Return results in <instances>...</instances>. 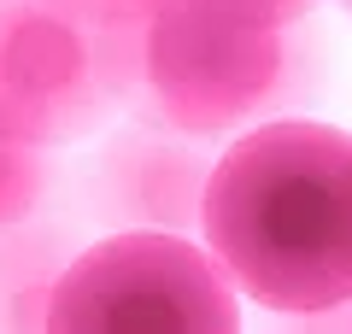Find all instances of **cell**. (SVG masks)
Wrapping results in <instances>:
<instances>
[{
	"mask_svg": "<svg viewBox=\"0 0 352 334\" xmlns=\"http://www.w3.org/2000/svg\"><path fill=\"white\" fill-rule=\"evenodd\" d=\"M135 76L106 36L65 0H0V135L24 147H76L129 106Z\"/></svg>",
	"mask_w": 352,
	"mask_h": 334,
	"instance_id": "277c9868",
	"label": "cell"
},
{
	"mask_svg": "<svg viewBox=\"0 0 352 334\" xmlns=\"http://www.w3.org/2000/svg\"><path fill=\"white\" fill-rule=\"evenodd\" d=\"M340 6H346V12H352V0H340Z\"/></svg>",
	"mask_w": 352,
	"mask_h": 334,
	"instance_id": "7c38bea8",
	"label": "cell"
},
{
	"mask_svg": "<svg viewBox=\"0 0 352 334\" xmlns=\"http://www.w3.org/2000/svg\"><path fill=\"white\" fill-rule=\"evenodd\" d=\"M212 141L182 135L170 124H129L106 135L82 176V194L94 217L118 223V229H153V235H200L206 211V182H212Z\"/></svg>",
	"mask_w": 352,
	"mask_h": 334,
	"instance_id": "5b68a950",
	"label": "cell"
},
{
	"mask_svg": "<svg viewBox=\"0 0 352 334\" xmlns=\"http://www.w3.org/2000/svg\"><path fill=\"white\" fill-rule=\"evenodd\" d=\"M47 334H247V322L235 282L200 241L118 229L65 258Z\"/></svg>",
	"mask_w": 352,
	"mask_h": 334,
	"instance_id": "3957f363",
	"label": "cell"
},
{
	"mask_svg": "<svg viewBox=\"0 0 352 334\" xmlns=\"http://www.w3.org/2000/svg\"><path fill=\"white\" fill-rule=\"evenodd\" d=\"M305 94V47L300 36L276 24L229 18L194 0H159L147 41H141V76L129 106H141L153 124H170L182 135H235L270 118H288Z\"/></svg>",
	"mask_w": 352,
	"mask_h": 334,
	"instance_id": "7a4b0ae2",
	"label": "cell"
},
{
	"mask_svg": "<svg viewBox=\"0 0 352 334\" xmlns=\"http://www.w3.org/2000/svg\"><path fill=\"white\" fill-rule=\"evenodd\" d=\"M264 334H352V299L329 311H270Z\"/></svg>",
	"mask_w": 352,
	"mask_h": 334,
	"instance_id": "9c48e42d",
	"label": "cell"
},
{
	"mask_svg": "<svg viewBox=\"0 0 352 334\" xmlns=\"http://www.w3.org/2000/svg\"><path fill=\"white\" fill-rule=\"evenodd\" d=\"M352 135L311 118L241 129L212 164L200 247L264 311H329L352 299L346 252Z\"/></svg>",
	"mask_w": 352,
	"mask_h": 334,
	"instance_id": "6da1fadb",
	"label": "cell"
},
{
	"mask_svg": "<svg viewBox=\"0 0 352 334\" xmlns=\"http://www.w3.org/2000/svg\"><path fill=\"white\" fill-rule=\"evenodd\" d=\"M65 6H76L106 36V47L118 53V65L129 76H141V41H147V24H153V6L159 0H65Z\"/></svg>",
	"mask_w": 352,
	"mask_h": 334,
	"instance_id": "ba28073f",
	"label": "cell"
},
{
	"mask_svg": "<svg viewBox=\"0 0 352 334\" xmlns=\"http://www.w3.org/2000/svg\"><path fill=\"white\" fill-rule=\"evenodd\" d=\"M346 252H352V159H346Z\"/></svg>",
	"mask_w": 352,
	"mask_h": 334,
	"instance_id": "8fae6325",
	"label": "cell"
},
{
	"mask_svg": "<svg viewBox=\"0 0 352 334\" xmlns=\"http://www.w3.org/2000/svg\"><path fill=\"white\" fill-rule=\"evenodd\" d=\"M194 6H212V12H229V18H252V24H300L305 12H311L317 0H194Z\"/></svg>",
	"mask_w": 352,
	"mask_h": 334,
	"instance_id": "30bf717a",
	"label": "cell"
},
{
	"mask_svg": "<svg viewBox=\"0 0 352 334\" xmlns=\"http://www.w3.org/2000/svg\"><path fill=\"white\" fill-rule=\"evenodd\" d=\"M47 188H53V159L47 153L0 135V235L24 229V223L41 211Z\"/></svg>",
	"mask_w": 352,
	"mask_h": 334,
	"instance_id": "52a82bcc",
	"label": "cell"
},
{
	"mask_svg": "<svg viewBox=\"0 0 352 334\" xmlns=\"http://www.w3.org/2000/svg\"><path fill=\"white\" fill-rule=\"evenodd\" d=\"M65 258L59 235H36L30 223L0 235V334H47V299Z\"/></svg>",
	"mask_w": 352,
	"mask_h": 334,
	"instance_id": "8992f818",
	"label": "cell"
}]
</instances>
